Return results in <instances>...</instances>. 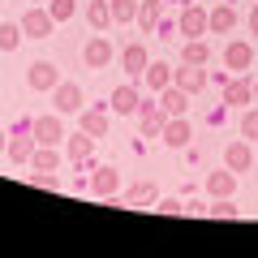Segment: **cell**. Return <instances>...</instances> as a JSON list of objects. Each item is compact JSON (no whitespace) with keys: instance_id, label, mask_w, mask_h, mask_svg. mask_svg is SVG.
Wrapping results in <instances>:
<instances>
[{"instance_id":"d4e9b609","label":"cell","mask_w":258,"mask_h":258,"mask_svg":"<svg viewBox=\"0 0 258 258\" xmlns=\"http://www.w3.org/2000/svg\"><path fill=\"white\" fill-rule=\"evenodd\" d=\"M181 56H185V64H207V56H211V47H207L203 39H189Z\"/></svg>"},{"instance_id":"ac0fdd59","label":"cell","mask_w":258,"mask_h":258,"mask_svg":"<svg viewBox=\"0 0 258 258\" xmlns=\"http://www.w3.org/2000/svg\"><path fill=\"white\" fill-rule=\"evenodd\" d=\"M224 159H228V168H232V172H245V168L254 164V151H249V142H228Z\"/></svg>"},{"instance_id":"5b68a950","label":"cell","mask_w":258,"mask_h":258,"mask_svg":"<svg viewBox=\"0 0 258 258\" xmlns=\"http://www.w3.org/2000/svg\"><path fill=\"white\" fill-rule=\"evenodd\" d=\"M138 116H142V134H147V138H159V134H164V125H168V112L159 108V103H142Z\"/></svg>"},{"instance_id":"484cf974","label":"cell","mask_w":258,"mask_h":258,"mask_svg":"<svg viewBox=\"0 0 258 258\" xmlns=\"http://www.w3.org/2000/svg\"><path fill=\"white\" fill-rule=\"evenodd\" d=\"M30 164H35L39 172H56V164H60V155H56L52 147H39L35 155H30Z\"/></svg>"},{"instance_id":"30bf717a","label":"cell","mask_w":258,"mask_h":258,"mask_svg":"<svg viewBox=\"0 0 258 258\" xmlns=\"http://www.w3.org/2000/svg\"><path fill=\"white\" fill-rule=\"evenodd\" d=\"M159 108H164L168 116H185V108H189V91H181V86H164V91H159Z\"/></svg>"},{"instance_id":"5bb4252c","label":"cell","mask_w":258,"mask_h":258,"mask_svg":"<svg viewBox=\"0 0 258 258\" xmlns=\"http://www.w3.org/2000/svg\"><path fill=\"white\" fill-rule=\"evenodd\" d=\"M142 82H147L151 91L159 95V91H164V86H172V69H168L164 60H151L147 69H142Z\"/></svg>"},{"instance_id":"d590c367","label":"cell","mask_w":258,"mask_h":258,"mask_svg":"<svg viewBox=\"0 0 258 258\" xmlns=\"http://www.w3.org/2000/svg\"><path fill=\"white\" fill-rule=\"evenodd\" d=\"M5 147H9V142H5V129H0V151H5Z\"/></svg>"},{"instance_id":"cb8c5ba5","label":"cell","mask_w":258,"mask_h":258,"mask_svg":"<svg viewBox=\"0 0 258 258\" xmlns=\"http://www.w3.org/2000/svg\"><path fill=\"white\" fill-rule=\"evenodd\" d=\"M86 18H91V26H95V30L112 26V5H108V0H91V9H86Z\"/></svg>"},{"instance_id":"836d02e7","label":"cell","mask_w":258,"mask_h":258,"mask_svg":"<svg viewBox=\"0 0 258 258\" xmlns=\"http://www.w3.org/2000/svg\"><path fill=\"white\" fill-rule=\"evenodd\" d=\"M155 211H164V215H176V211H185V203H176V198H164V203H155Z\"/></svg>"},{"instance_id":"9c48e42d","label":"cell","mask_w":258,"mask_h":258,"mask_svg":"<svg viewBox=\"0 0 258 258\" xmlns=\"http://www.w3.org/2000/svg\"><path fill=\"white\" fill-rule=\"evenodd\" d=\"M249 60H254V47L245 43V39H232L228 47H224V64H228V69H249Z\"/></svg>"},{"instance_id":"2e32d148","label":"cell","mask_w":258,"mask_h":258,"mask_svg":"<svg viewBox=\"0 0 258 258\" xmlns=\"http://www.w3.org/2000/svg\"><path fill=\"white\" fill-rule=\"evenodd\" d=\"M142 108L138 91L134 86H120V91H112V112H120V116H134V112Z\"/></svg>"},{"instance_id":"9a60e30c","label":"cell","mask_w":258,"mask_h":258,"mask_svg":"<svg viewBox=\"0 0 258 258\" xmlns=\"http://www.w3.org/2000/svg\"><path fill=\"white\" fill-rule=\"evenodd\" d=\"M120 64H125V74H138L142 78V69L151 64V56H147V47H142V43H129L125 52H120Z\"/></svg>"},{"instance_id":"277c9868","label":"cell","mask_w":258,"mask_h":258,"mask_svg":"<svg viewBox=\"0 0 258 258\" xmlns=\"http://www.w3.org/2000/svg\"><path fill=\"white\" fill-rule=\"evenodd\" d=\"M52 103H56V112H78L82 108V86L78 82H56L52 86Z\"/></svg>"},{"instance_id":"e0dca14e","label":"cell","mask_w":258,"mask_h":258,"mask_svg":"<svg viewBox=\"0 0 258 258\" xmlns=\"http://www.w3.org/2000/svg\"><path fill=\"white\" fill-rule=\"evenodd\" d=\"M82 129L91 134V138H103V134H108V108L95 103L91 112H82Z\"/></svg>"},{"instance_id":"4fadbf2b","label":"cell","mask_w":258,"mask_h":258,"mask_svg":"<svg viewBox=\"0 0 258 258\" xmlns=\"http://www.w3.org/2000/svg\"><path fill=\"white\" fill-rule=\"evenodd\" d=\"M56 82H60V78H56V64L52 60H35V64H30V86H35V91H52Z\"/></svg>"},{"instance_id":"ffe728a7","label":"cell","mask_w":258,"mask_h":258,"mask_svg":"<svg viewBox=\"0 0 258 258\" xmlns=\"http://www.w3.org/2000/svg\"><path fill=\"white\" fill-rule=\"evenodd\" d=\"M232 185H237V172H232V168H224V172H211V176H207L211 198H232Z\"/></svg>"},{"instance_id":"e575fe53","label":"cell","mask_w":258,"mask_h":258,"mask_svg":"<svg viewBox=\"0 0 258 258\" xmlns=\"http://www.w3.org/2000/svg\"><path fill=\"white\" fill-rule=\"evenodd\" d=\"M249 30H254V35H258V5H254V9H249Z\"/></svg>"},{"instance_id":"7a4b0ae2","label":"cell","mask_w":258,"mask_h":258,"mask_svg":"<svg viewBox=\"0 0 258 258\" xmlns=\"http://www.w3.org/2000/svg\"><path fill=\"white\" fill-rule=\"evenodd\" d=\"M52 30H56V18L47 9H30L26 18H22V35L26 39H47Z\"/></svg>"},{"instance_id":"f546056e","label":"cell","mask_w":258,"mask_h":258,"mask_svg":"<svg viewBox=\"0 0 258 258\" xmlns=\"http://www.w3.org/2000/svg\"><path fill=\"white\" fill-rule=\"evenodd\" d=\"M207 215H215V220H237V207H232V198H215L207 207Z\"/></svg>"},{"instance_id":"ba28073f","label":"cell","mask_w":258,"mask_h":258,"mask_svg":"<svg viewBox=\"0 0 258 258\" xmlns=\"http://www.w3.org/2000/svg\"><path fill=\"white\" fill-rule=\"evenodd\" d=\"M30 125H35V138H39V147H56V142L64 138V129H60V120H56V116H35Z\"/></svg>"},{"instance_id":"52a82bcc","label":"cell","mask_w":258,"mask_h":258,"mask_svg":"<svg viewBox=\"0 0 258 258\" xmlns=\"http://www.w3.org/2000/svg\"><path fill=\"white\" fill-rule=\"evenodd\" d=\"M172 82L181 86V91L198 95V91L207 86V69H203V64H185V69H176V74H172Z\"/></svg>"},{"instance_id":"44dd1931","label":"cell","mask_w":258,"mask_h":258,"mask_svg":"<svg viewBox=\"0 0 258 258\" xmlns=\"http://www.w3.org/2000/svg\"><path fill=\"white\" fill-rule=\"evenodd\" d=\"M254 99V82L237 78V82H224V103H249Z\"/></svg>"},{"instance_id":"d6a6232c","label":"cell","mask_w":258,"mask_h":258,"mask_svg":"<svg viewBox=\"0 0 258 258\" xmlns=\"http://www.w3.org/2000/svg\"><path fill=\"white\" fill-rule=\"evenodd\" d=\"M26 181H30V185H43V189H56V185H60V181H56L52 172H30Z\"/></svg>"},{"instance_id":"8d00e7d4","label":"cell","mask_w":258,"mask_h":258,"mask_svg":"<svg viewBox=\"0 0 258 258\" xmlns=\"http://www.w3.org/2000/svg\"><path fill=\"white\" fill-rule=\"evenodd\" d=\"M254 99H258V82H254Z\"/></svg>"},{"instance_id":"4dcf8cb0","label":"cell","mask_w":258,"mask_h":258,"mask_svg":"<svg viewBox=\"0 0 258 258\" xmlns=\"http://www.w3.org/2000/svg\"><path fill=\"white\" fill-rule=\"evenodd\" d=\"M241 134H245L249 142H258V108H249L245 116H241Z\"/></svg>"},{"instance_id":"1f68e13d","label":"cell","mask_w":258,"mask_h":258,"mask_svg":"<svg viewBox=\"0 0 258 258\" xmlns=\"http://www.w3.org/2000/svg\"><path fill=\"white\" fill-rule=\"evenodd\" d=\"M151 194H155V189H151V185H147V181H138V185H134V189H129V194H125V203H147Z\"/></svg>"},{"instance_id":"8fae6325","label":"cell","mask_w":258,"mask_h":258,"mask_svg":"<svg viewBox=\"0 0 258 258\" xmlns=\"http://www.w3.org/2000/svg\"><path fill=\"white\" fill-rule=\"evenodd\" d=\"M189 138H194L189 120L185 116H168V125H164V142L168 147H189Z\"/></svg>"},{"instance_id":"7c38bea8","label":"cell","mask_w":258,"mask_h":258,"mask_svg":"<svg viewBox=\"0 0 258 258\" xmlns=\"http://www.w3.org/2000/svg\"><path fill=\"white\" fill-rule=\"evenodd\" d=\"M82 56H86V64H91V69H103V64L112 60V43H108L103 35H95L91 43L82 47Z\"/></svg>"},{"instance_id":"f1b7e54d","label":"cell","mask_w":258,"mask_h":258,"mask_svg":"<svg viewBox=\"0 0 258 258\" xmlns=\"http://www.w3.org/2000/svg\"><path fill=\"white\" fill-rule=\"evenodd\" d=\"M18 43H22V26L18 22H5V26H0V52H13Z\"/></svg>"},{"instance_id":"d6986e66","label":"cell","mask_w":258,"mask_h":258,"mask_svg":"<svg viewBox=\"0 0 258 258\" xmlns=\"http://www.w3.org/2000/svg\"><path fill=\"white\" fill-rule=\"evenodd\" d=\"M237 26V9H232V0H224L220 9H211V35H228Z\"/></svg>"},{"instance_id":"6da1fadb","label":"cell","mask_w":258,"mask_h":258,"mask_svg":"<svg viewBox=\"0 0 258 258\" xmlns=\"http://www.w3.org/2000/svg\"><path fill=\"white\" fill-rule=\"evenodd\" d=\"M5 151H9V155L18 159V164H30V155H35V151H39L35 125H30V120H22V125H18V129H13V134H9V147H5Z\"/></svg>"},{"instance_id":"4316f807","label":"cell","mask_w":258,"mask_h":258,"mask_svg":"<svg viewBox=\"0 0 258 258\" xmlns=\"http://www.w3.org/2000/svg\"><path fill=\"white\" fill-rule=\"evenodd\" d=\"M47 13H52L56 26H60V22H69L78 13V0H47Z\"/></svg>"},{"instance_id":"3957f363","label":"cell","mask_w":258,"mask_h":258,"mask_svg":"<svg viewBox=\"0 0 258 258\" xmlns=\"http://www.w3.org/2000/svg\"><path fill=\"white\" fill-rule=\"evenodd\" d=\"M207 30H211V13H207V9H198V5H189V9L181 13V35L203 39Z\"/></svg>"},{"instance_id":"603a6c76","label":"cell","mask_w":258,"mask_h":258,"mask_svg":"<svg viewBox=\"0 0 258 258\" xmlns=\"http://www.w3.org/2000/svg\"><path fill=\"white\" fill-rule=\"evenodd\" d=\"M91 147H95V138L82 129L78 138H69V159H74V164H86V159H91Z\"/></svg>"},{"instance_id":"83f0119b","label":"cell","mask_w":258,"mask_h":258,"mask_svg":"<svg viewBox=\"0 0 258 258\" xmlns=\"http://www.w3.org/2000/svg\"><path fill=\"white\" fill-rule=\"evenodd\" d=\"M112 5V22H134L138 18V0H108Z\"/></svg>"},{"instance_id":"7402d4cb","label":"cell","mask_w":258,"mask_h":258,"mask_svg":"<svg viewBox=\"0 0 258 258\" xmlns=\"http://www.w3.org/2000/svg\"><path fill=\"white\" fill-rule=\"evenodd\" d=\"M159 18H164V5H159V0H142V5H138V22H142V30H155Z\"/></svg>"},{"instance_id":"8992f818","label":"cell","mask_w":258,"mask_h":258,"mask_svg":"<svg viewBox=\"0 0 258 258\" xmlns=\"http://www.w3.org/2000/svg\"><path fill=\"white\" fill-rule=\"evenodd\" d=\"M116 189H120L116 168H95V172H91V194H95V198H112Z\"/></svg>"}]
</instances>
